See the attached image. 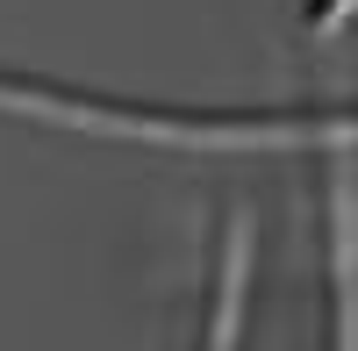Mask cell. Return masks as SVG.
Listing matches in <instances>:
<instances>
[{"instance_id":"1","label":"cell","mask_w":358,"mask_h":351,"mask_svg":"<svg viewBox=\"0 0 358 351\" xmlns=\"http://www.w3.org/2000/svg\"><path fill=\"white\" fill-rule=\"evenodd\" d=\"M236 287H244V229L229 222L222 273H215V315H208V351H229V337H236Z\"/></svg>"}]
</instances>
